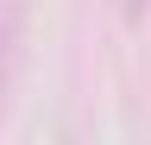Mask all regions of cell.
Returning <instances> with one entry per match:
<instances>
[{
	"label": "cell",
	"instance_id": "1",
	"mask_svg": "<svg viewBox=\"0 0 151 145\" xmlns=\"http://www.w3.org/2000/svg\"><path fill=\"white\" fill-rule=\"evenodd\" d=\"M25 0H0V120L13 114V95H19V76H25Z\"/></svg>",
	"mask_w": 151,
	"mask_h": 145
}]
</instances>
